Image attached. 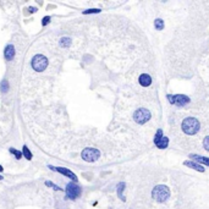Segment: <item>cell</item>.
Masks as SVG:
<instances>
[{
  "label": "cell",
  "instance_id": "1",
  "mask_svg": "<svg viewBox=\"0 0 209 209\" xmlns=\"http://www.w3.org/2000/svg\"><path fill=\"white\" fill-rule=\"evenodd\" d=\"M181 127H182V131H184L186 135H191V136H192V135H196V133L199 131L201 124H199V121L197 120L196 117L190 116V117H186L185 120L182 121Z\"/></svg>",
  "mask_w": 209,
  "mask_h": 209
},
{
  "label": "cell",
  "instance_id": "2",
  "mask_svg": "<svg viewBox=\"0 0 209 209\" xmlns=\"http://www.w3.org/2000/svg\"><path fill=\"white\" fill-rule=\"evenodd\" d=\"M170 197V190L165 185H158L152 191V198L159 203L165 202Z\"/></svg>",
  "mask_w": 209,
  "mask_h": 209
},
{
  "label": "cell",
  "instance_id": "3",
  "mask_svg": "<svg viewBox=\"0 0 209 209\" xmlns=\"http://www.w3.org/2000/svg\"><path fill=\"white\" fill-rule=\"evenodd\" d=\"M48 59L44 56V55H36L33 59H32V61H31V65H32V69L37 72H42L44 71L47 67H48Z\"/></svg>",
  "mask_w": 209,
  "mask_h": 209
},
{
  "label": "cell",
  "instance_id": "4",
  "mask_svg": "<svg viewBox=\"0 0 209 209\" xmlns=\"http://www.w3.org/2000/svg\"><path fill=\"white\" fill-rule=\"evenodd\" d=\"M81 157L83 160H86L88 163H93V162L98 160V158L100 157V152L96 148H84L81 153Z\"/></svg>",
  "mask_w": 209,
  "mask_h": 209
},
{
  "label": "cell",
  "instance_id": "5",
  "mask_svg": "<svg viewBox=\"0 0 209 209\" xmlns=\"http://www.w3.org/2000/svg\"><path fill=\"white\" fill-rule=\"evenodd\" d=\"M65 191H66V194H67V197H69L70 199H76V198L80 197V194H81V187H80L78 185L73 184V182L67 184Z\"/></svg>",
  "mask_w": 209,
  "mask_h": 209
},
{
  "label": "cell",
  "instance_id": "6",
  "mask_svg": "<svg viewBox=\"0 0 209 209\" xmlns=\"http://www.w3.org/2000/svg\"><path fill=\"white\" fill-rule=\"evenodd\" d=\"M149 117H151V113H149L147 109H138L135 114H133V119L135 121L138 122V124H144L145 121L149 120Z\"/></svg>",
  "mask_w": 209,
  "mask_h": 209
},
{
  "label": "cell",
  "instance_id": "7",
  "mask_svg": "<svg viewBox=\"0 0 209 209\" xmlns=\"http://www.w3.org/2000/svg\"><path fill=\"white\" fill-rule=\"evenodd\" d=\"M154 143L157 144L158 148H166L168 147L169 139H168V137H164L163 136L162 130H158V132L155 135V138H154Z\"/></svg>",
  "mask_w": 209,
  "mask_h": 209
},
{
  "label": "cell",
  "instance_id": "8",
  "mask_svg": "<svg viewBox=\"0 0 209 209\" xmlns=\"http://www.w3.org/2000/svg\"><path fill=\"white\" fill-rule=\"evenodd\" d=\"M169 100L171 104H175V105H178V106H184L186 105L187 103H190V99L186 97V96H169Z\"/></svg>",
  "mask_w": 209,
  "mask_h": 209
},
{
  "label": "cell",
  "instance_id": "9",
  "mask_svg": "<svg viewBox=\"0 0 209 209\" xmlns=\"http://www.w3.org/2000/svg\"><path fill=\"white\" fill-rule=\"evenodd\" d=\"M49 168H50L51 170H55V171H57V172H60V174L65 175L66 177L71 178V180H72L73 182H76V181H77V177H76V175H75V174H73L71 170H69V169H65V168H54V166H51V165H49Z\"/></svg>",
  "mask_w": 209,
  "mask_h": 209
},
{
  "label": "cell",
  "instance_id": "10",
  "mask_svg": "<svg viewBox=\"0 0 209 209\" xmlns=\"http://www.w3.org/2000/svg\"><path fill=\"white\" fill-rule=\"evenodd\" d=\"M4 56H5L6 60H12L14 56H15V48H14V45L9 44V45L5 48V50H4Z\"/></svg>",
  "mask_w": 209,
  "mask_h": 209
},
{
  "label": "cell",
  "instance_id": "11",
  "mask_svg": "<svg viewBox=\"0 0 209 209\" xmlns=\"http://www.w3.org/2000/svg\"><path fill=\"white\" fill-rule=\"evenodd\" d=\"M139 83H141L143 87L151 86V83H152V78H151V76L147 75V73L141 75V76H139Z\"/></svg>",
  "mask_w": 209,
  "mask_h": 209
},
{
  "label": "cell",
  "instance_id": "12",
  "mask_svg": "<svg viewBox=\"0 0 209 209\" xmlns=\"http://www.w3.org/2000/svg\"><path fill=\"white\" fill-rule=\"evenodd\" d=\"M192 159H194L196 162L201 163V164H204V165H208L209 166V158H204V157H199V155H196V154H192L191 155Z\"/></svg>",
  "mask_w": 209,
  "mask_h": 209
},
{
  "label": "cell",
  "instance_id": "13",
  "mask_svg": "<svg viewBox=\"0 0 209 209\" xmlns=\"http://www.w3.org/2000/svg\"><path fill=\"white\" fill-rule=\"evenodd\" d=\"M185 165H188L190 168H192V169H194V170H197V171H204V168L202 166V165H199V164H196V163H193V162H185Z\"/></svg>",
  "mask_w": 209,
  "mask_h": 209
},
{
  "label": "cell",
  "instance_id": "14",
  "mask_svg": "<svg viewBox=\"0 0 209 209\" xmlns=\"http://www.w3.org/2000/svg\"><path fill=\"white\" fill-rule=\"evenodd\" d=\"M71 44V39L67 38V37H64L60 39V42H59V45H60L61 48H69Z\"/></svg>",
  "mask_w": 209,
  "mask_h": 209
},
{
  "label": "cell",
  "instance_id": "15",
  "mask_svg": "<svg viewBox=\"0 0 209 209\" xmlns=\"http://www.w3.org/2000/svg\"><path fill=\"white\" fill-rule=\"evenodd\" d=\"M9 88H10V86H9L8 80H3L2 83H0V91H2L3 93H8Z\"/></svg>",
  "mask_w": 209,
  "mask_h": 209
},
{
  "label": "cell",
  "instance_id": "16",
  "mask_svg": "<svg viewBox=\"0 0 209 209\" xmlns=\"http://www.w3.org/2000/svg\"><path fill=\"white\" fill-rule=\"evenodd\" d=\"M125 190V184L124 182H120L117 185V196L120 197L122 201H125V198H124V196H122V191Z\"/></svg>",
  "mask_w": 209,
  "mask_h": 209
},
{
  "label": "cell",
  "instance_id": "17",
  "mask_svg": "<svg viewBox=\"0 0 209 209\" xmlns=\"http://www.w3.org/2000/svg\"><path fill=\"white\" fill-rule=\"evenodd\" d=\"M22 155L26 158V159H28V160H31L32 159V153L29 152V149L26 147V145H23V151H22Z\"/></svg>",
  "mask_w": 209,
  "mask_h": 209
},
{
  "label": "cell",
  "instance_id": "18",
  "mask_svg": "<svg viewBox=\"0 0 209 209\" xmlns=\"http://www.w3.org/2000/svg\"><path fill=\"white\" fill-rule=\"evenodd\" d=\"M10 151V153H12L17 159H20V158H22V152H20V151H17V149H14V148H10L9 149Z\"/></svg>",
  "mask_w": 209,
  "mask_h": 209
},
{
  "label": "cell",
  "instance_id": "19",
  "mask_svg": "<svg viewBox=\"0 0 209 209\" xmlns=\"http://www.w3.org/2000/svg\"><path fill=\"white\" fill-rule=\"evenodd\" d=\"M154 26H155L157 29H159V31H160V29L164 27V22H163L160 18H157V20L154 21Z\"/></svg>",
  "mask_w": 209,
  "mask_h": 209
},
{
  "label": "cell",
  "instance_id": "20",
  "mask_svg": "<svg viewBox=\"0 0 209 209\" xmlns=\"http://www.w3.org/2000/svg\"><path fill=\"white\" fill-rule=\"evenodd\" d=\"M203 147H204L205 151L209 152V136L204 137V139H203Z\"/></svg>",
  "mask_w": 209,
  "mask_h": 209
},
{
  "label": "cell",
  "instance_id": "21",
  "mask_svg": "<svg viewBox=\"0 0 209 209\" xmlns=\"http://www.w3.org/2000/svg\"><path fill=\"white\" fill-rule=\"evenodd\" d=\"M45 185H47V186H49V187H51V188H54L55 191H61V188H60V187H57L56 185H54L51 181H45Z\"/></svg>",
  "mask_w": 209,
  "mask_h": 209
},
{
  "label": "cell",
  "instance_id": "22",
  "mask_svg": "<svg viewBox=\"0 0 209 209\" xmlns=\"http://www.w3.org/2000/svg\"><path fill=\"white\" fill-rule=\"evenodd\" d=\"M100 12L99 9H89V10H84L83 11V15H87V14H98Z\"/></svg>",
  "mask_w": 209,
  "mask_h": 209
},
{
  "label": "cell",
  "instance_id": "23",
  "mask_svg": "<svg viewBox=\"0 0 209 209\" xmlns=\"http://www.w3.org/2000/svg\"><path fill=\"white\" fill-rule=\"evenodd\" d=\"M49 22H50V17H49V16H45V17L43 18V21H42V26H47Z\"/></svg>",
  "mask_w": 209,
  "mask_h": 209
},
{
  "label": "cell",
  "instance_id": "24",
  "mask_svg": "<svg viewBox=\"0 0 209 209\" xmlns=\"http://www.w3.org/2000/svg\"><path fill=\"white\" fill-rule=\"evenodd\" d=\"M28 10H29V12H36V11H37V9H36V8H29Z\"/></svg>",
  "mask_w": 209,
  "mask_h": 209
},
{
  "label": "cell",
  "instance_id": "25",
  "mask_svg": "<svg viewBox=\"0 0 209 209\" xmlns=\"http://www.w3.org/2000/svg\"><path fill=\"white\" fill-rule=\"evenodd\" d=\"M3 170H4V169H3V166H2V165H0V172H2Z\"/></svg>",
  "mask_w": 209,
  "mask_h": 209
},
{
  "label": "cell",
  "instance_id": "26",
  "mask_svg": "<svg viewBox=\"0 0 209 209\" xmlns=\"http://www.w3.org/2000/svg\"><path fill=\"white\" fill-rule=\"evenodd\" d=\"M0 180H3V176H0Z\"/></svg>",
  "mask_w": 209,
  "mask_h": 209
}]
</instances>
